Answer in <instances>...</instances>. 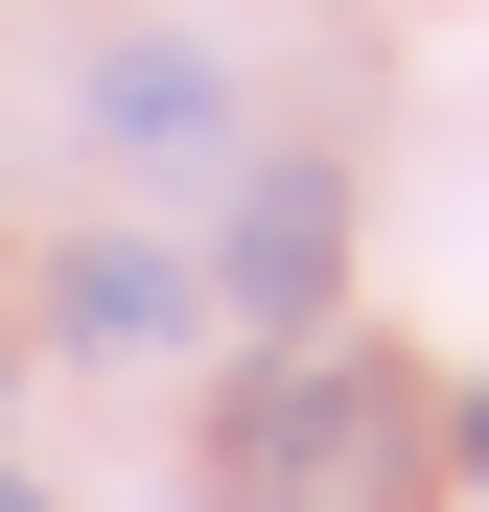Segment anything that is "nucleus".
<instances>
[{"label":"nucleus","mask_w":489,"mask_h":512,"mask_svg":"<svg viewBox=\"0 0 489 512\" xmlns=\"http://www.w3.org/2000/svg\"><path fill=\"white\" fill-rule=\"evenodd\" d=\"M443 443H466V489H489V396H466V419H443Z\"/></svg>","instance_id":"5"},{"label":"nucleus","mask_w":489,"mask_h":512,"mask_svg":"<svg viewBox=\"0 0 489 512\" xmlns=\"http://www.w3.org/2000/svg\"><path fill=\"white\" fill-rule=\"evenodd\" d=\"M187 256H163V233H94V256H70V350H187Z\"/></svg>","instance_id":"4"},{"label":"nucleus","mask_w":489,"mask_h":512,"mask_svg":"<svg viewBox=\"0 0 489 512\" xmlns=\"http://www.w3.org/2000/svg\"><path fill=\"white\" fill-rule=\"evenodd\" d=\"M94 140H117V163H210V140H233V70H210L187 24H140V47H94Z\"/></svg>","instance_id":"3"},{"label":"nucleus","mask_w":489,"mask_h":512,"mask_svg":"<svg viewBox=\"0 0 489 512\" xmlns=\"http://www.w3.org/2000/svg\"><path fill=\"white\" fill-rule=\"evenodd\" d=\"M326 280H350V187L326 163H257V210H233V326H326Z\"/></svg>","instance_id":"2"},{"label":"nucleus","mask_w":489,"mask_h":512,"mask_svg":"<svg viewBox=\"0 0 489 512\" xmlns=\"http://www.w3.org/2000/svg\"><path fill=\"white\" fill-rule=\"evenodd\" d=\"M443 419L396 350H257L233 373V512H420Z\"/></svg>","instance_id":"1"},{"label":"nucleus","mask_w":489,"mask_h":512,"mask_svg":"<svg viewBox=\"0 0 489 512\" xmlns=\"http://www.w3.org/2000/svg\"><path fill=\"white\" fill-rule=\"evenodd\" d=\"M0 512H24V466H0Z\"/></svg>","instance_id":"6"}]
</instances>
